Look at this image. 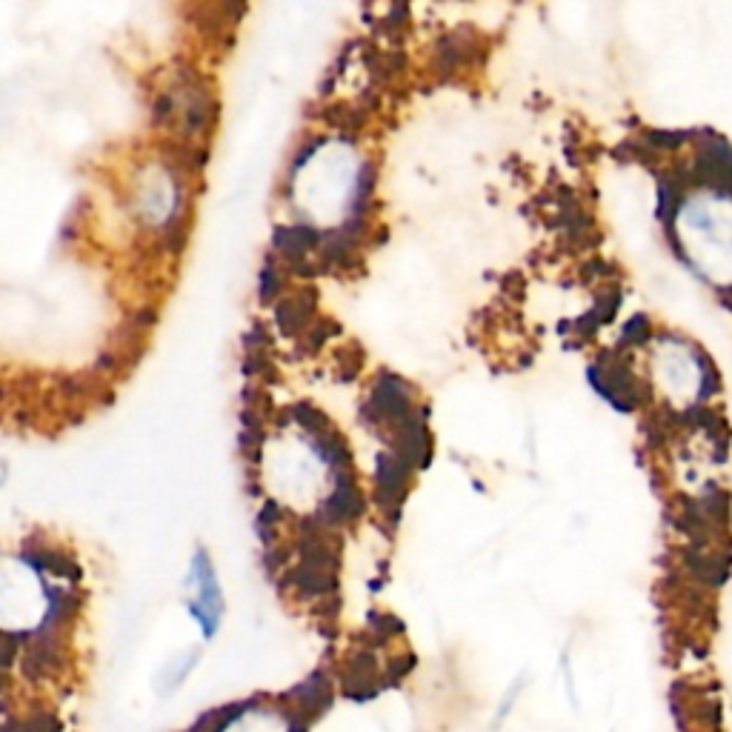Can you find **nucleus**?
<instances>
[{
  "mask_svg": "<svg viewBox=\"0 0 732 732\" xmlns=\"http://www.w3.org/2000/svg\"><path fill=\"white\" fill-rule=\"evenodd\" d=\"M292 696H298V707H304L310 716H315V712H321L329 704V689H326V681L321 678V675H312L306 684H301V687L292 693Z\"/></svg>",
  "mask_w": 732,
  "mask_h": 732,
  "instance_id": "39448f33",
  "label": "nucleus"
},
{
  "mask_svg": "<svg viewBox=\"0 0 732 732\" xmlns=\"http://www.w3.org/2000/svg\"><path fill=\"white\" fill-rule=\"evenodd\" d=\"M321 241H324V232L312 230V226H281L272 232V246L289 264L304 260L315 246H321Z\"/></svg>",
  "mask_w": 732,
  "mask_h": 732,
  "instance_id": "20e7f679",
  "label": "nucleus"
},
{
  "mask_svg": "<svg viewBox=\"0 0 732 732\" xmlns=\"http://www.w3.org/2000/svg\"><path fill=\"white\" fill-rule=\"evenodd\" d=\"M281 289H283V275H281V269L275 267L272 260H269L267 267H264V272H260V301H275V298L281 295Z\"/></svg>",
  "mask_w": 732,
  "mask_h": 732,
  "instance_id": "0eeeda50",
  "label": "nucleus"
},
{
  "mask_svg": "<svg viewBox=\"0 0 732 732\" xmlns=\"http://www.w3.org/2000/svg\"><path fill=\"white\" fill-rule=\"evenodd\" d=\"M195 567H198V581H200V604H193V613L198 615L200 624H204V632L212 636L214 627H218V618H221V592H218V584H214L212 567H209L207 555L198 553Z\"/></svg>",
  "mask_w": 732,
  "mask_h": 732,
  "instance_id": "f03ea898",
  "label": "nucleus"
},
{
  "mask_svg": "<svg viewBox=\"0 0 732 732\" xmlns=\"http://www.w3.org/2000/svg\"><path fill=\"white\" fill-rule=\"evenodd\" d=\"M340 329L333 324V321H315V324L306 329L304 335H301V344H304V352H315V349L321 347V344H326V340L333 338V335H338Z\"/></svg>",
  "mask_w": 732,
  "mask_h": 732,
  "instance_id": "423d86ee",
  "label": "nucleus"
},
{
  "mask_svg": "<svg viewBox=\"0 0 732 732\" xmlns=\"http://www.w3.org/2000/svg\"><path fill=\"white\" fill-rule=\"evenodd\" d=\"M312 312H315V292H304L298 298H283L281 304L275 306V324L283 335H304L315 321H312Z\"/></svg>",
  "mask_w": 732,
  "mask_h": 732,
  "instance_id": "7ed1b4c3",
  "label": "nucleus"
},
{
  "mask_svg": "<svg viewBox=\"0 0 732 732\" xmlns=\"http://www.w3.org/2000/svg\"><path fill=\"white\" fill-rule=\"evenodd\" d=\"M363 496L361 489L352 484V478L344 473H338V484H335V492L326 498L324 503L318 507V521L321 526H338V524H349V521H356L358 515L363 512Z\"/></svg>",
  "mask_w": 732,
  "mask_h": 732,
  "instance_id": "f257e3e1",
  "label": "nucleus"
}]
</instances>
